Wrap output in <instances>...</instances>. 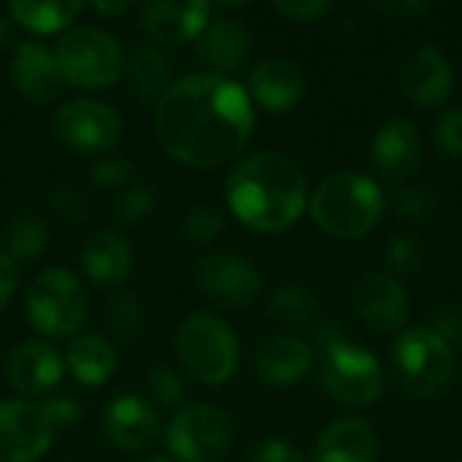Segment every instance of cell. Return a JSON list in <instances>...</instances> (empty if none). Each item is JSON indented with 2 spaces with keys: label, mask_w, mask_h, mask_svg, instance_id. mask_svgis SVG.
I'll return each mask as SVG.
<instances>
[{
  "label": "cell",
  "mask_w": 462,
  "mask_h": 462,
  "mask_svg": "<svg viewBox=\"0 0 462 462\" xmlns=\"http://www.w3.org/2000/svg\"><path fill=\"white\" fill-rule=\"evenodd\" d=\"M162 149L195 168L233 160L252 138L254 108L249 92L219 73H189L173 81L154 108Z\"/></svg>",
  "instance_id": "6da1fadb"
},
{
  "label": "cell",
  "mask_w": 462,
  "mask_h": 462,
  "mask_svg": "<svg viewBox=\"0 0 462 462\" xmlns=\"http://www.w3.org/2000/svg\"><path fill=\"white\" fill-rule=\"evenodd\" d=\"M225 195L238 222L257 233H282L292 227L309 206L306 176L282 152L244 157L230 171Z\"/></svg>",
  "instance_id": "7a4b0ae2"
},
{
  "label": "cell",
  "mask_w": 462,
  "mask_h": 462,
  "mask_svg": "<svg viewBox=\"0 0 462 462\" xmlns=\"http://www.w3.org/2000/svg\"><path fill=\"white\" fill-rule=\"evenodd\" d=\"M309 211L328 236L357 241L379 225L384 214V195L374 179L355 171H341L328 176L314 189Z\"/></svg>",
  "instance_id": "3957f363"
},
{
  "label": "cell",
  "mask_w": 462,
  "mask_h": 462,
  "mask_svg": "<svg viewBox=\"0 0 462 462\" xmlns=\"http://www.w3.org/2000/svg\"><path fill=\"white\" fill-rule=\"evenodd\" d=\"M181 365L203 384H225L238 368V338L214 314H192L176 330Z\"/></svg>",
  "instance_id": "277c9868"
},
{
  "label": "cell",
  "mask_w": 462,
  "mask_h": 462,
  "mask_svg": "<svg viewBox=\"0 0 462 462\" xmlns=\"http://www.w3.org/2000/svg\"><path fill=\"white\" fill-rule=\"evenodd\" d=\"M54 57L62 73V81L70 87L100 89L125 73V54L119 43L97 27H73L65 30L54 46Z\"/></svg>",
  "instance_id": "5b68a950"
},
{
  "label": "cell",
  "mask_w": 462,
  "mask_h": 462,
  "mask_svg": "<svg viewBox=\"0 0 462 462\" xmlns=\"http://www.w3.org/2000/svg\"><path fill=\"white\" fill-rule=\"evenodd\" d=\"M395 374L406 393L433 398L455 379V352L433 328L406 330L393 349Z\"/></svg>",
  "instance_id": "8992f818"
},
{
  "label": "cell",
  "mask_w": 462,
  "mask_h": 462,
  "mask_svg": "<svg viewBox=\"0 0 462 462\" xmlns=\"http://www.w3.org/2000/svg\"><path fill=\"white\" fill-rule=\"evenodd\" d=\"M27 317L49 338L73 336L87 319V295L81 282L65 268H49L27 290Z\"/></svg>",
  "instance_id": "52a82bcc"
},
{
  "label": "cell",
  "mask_w": 462,
  "mask_h": 462,
  "mask_svg": "<svg viewBox=\"0 0 462 462\" xmlns=\"http://www.w3.org/2000/svg\"><path fill=\"white\" fill-rule=\"evenodd\" d=\"M319 379L330 398L344 406H371L384 393V374L379 360L352 341L319 352Z\"/></svg>",
  "instance_id": "ba28073f"
},
{
  "label": "cell",
  "mask_w": 462,
  "mask_h": 462,
  "mask_svg": "<svg viewBox=\"0 0 462 462\" xmlns=\"http://www.w3.org/2000/svg\"><path fill=\"white\" fill-rule=\"evenodd\" d=\"M233 441V422L217 406H187L181 409L168 430L165 447L176 462H214L219 460Z\"/></svg>",
  "instance_id": "9c48e42d"
},
{
  "label": "cell",
  "mask_w": 462,
  "mask_h": 462,
  "mask_svg": "<svg viewBox=\"0 0 462 462\" xmlns=\"http://www.w3.org/2000/svg\"><path fill=\"white\" fill-rule=\"evenodd\" d=\"M54 138L79 152V154H100L116 146L122 135L119 114L100 100H68L51 114Z\"/></svg>",
  "instance_id": "30bf717a"
},
{
  "label": "cell",
  "mask_w": 462,
  "mask_h": 462,
  "mask_svg": "<svg viewBox=\"0 0 462 462\" xmlns=\"http://www.w3.org/2000/svg\"><path fill=\"white\" fill-rule=\"evenodd\" d=\"M54 441V428L30 401H0V462L41 460Z\"/></svg>",
  "instance_id": "8fae6325"
},
{
  "label": "cell",
  "mask_w": 462,
  "mask_h": 462,
  "mask_svg": "<svg viewBox=\"0 0 462 462\" xmlns=\"http://www.w3.org/2000/svg\"><path fill=\"white\" fill-rule=\"evenodd\" d=\"M198 282L203 292L222 306H249L260 287V271L252 260L236 252H211L198 268Z\"/></svg>",
  "instance_id": "7c38bea8"
},
{
  "label": "cell",
  "mask_w": 462,
  "mask_h": 462,
  "mask_svg": "<svg viewBox=\"0 0 462 462\" xmlns=\"http://www.w3.org/2000/svg\"><path fill=\"white\" fill-rule=\"evenodd\" d=\"M452 81H455L452 62L436 46L414 49L398 70V84L403 95L422 108L444 103L452 92Z\"/></svg>",
  "instance_id": "4fadbf2b"
},
{
  "label": "cell",
  "mask_w": 462,
  "mask_h": 462,
  "mask_svg": "<svg viewBox=\"0 0 462 462\" xmlns=\"http://www.w3.org/2000/svg\"><path fill=\"white\" fill-rule=\"evenodd\" d=\"M106 439L125 452L149 449L160 436V417L149 401L138 395H122L111 401L103 411Z\"/></svg>",
  "instance_id": "5bb4252c"
},
{
  "label": "cell",
  "mask_w": 462,
  "mask_h": 462,
  "mask_svg": "<svg viewBox=\"0 0 462 462\" xmlns=\"http://www.w3.org/2000/svg\"><path fill=\"white\" fill-rule=\"evenodd\" d=\"M211 19V5L200 0H154L141 8V24L157 43L195 41Z\"/></svg>",
  "instance_id": "9a60e30c"
},
{
  "label": "cell",
  "mask_w": 462,
  "mask_h": 462,
  "mask_svg": "<svg viewBox=\"0 0 462 462\" xmlns=\"http://www.w3.org/2000/svg\"><path fill=\"white\" fill-rule=\"evenodd\" d=\"M11 84L30 103H49L62 87L54 49L38 41H22L11 57Z\"/></svg>",
  "instance_id": "2e32d148"
},
{
  "label": "cell",
  "mask_w": 462,
  "mask_h": 462,
  "mask_svg": "<svg viewBox=\"0 0 462 462\" xmlns=\"http://www.w3.org/2000/svg\"><path fill=\"white\" fill-rule=\"evenodd\" d=\"M371 162L384 179H409L422 162V138L409 119H390L371 141Z\"/></svg>",
  "instance_id": "e0dca14e"
},
{
  "label": "cell",
  "mask_w": 462,
  "mask_h": 462,
  "mask_svg": "<svg viewBox=\"0 0 462 462\" xmlns=\"http://www.w3.org/2000/svg\"><path fill=\"white\" fill-rule=\"evenodd\" d=\"M357 314L382 333L401 330L409 317L406 287L393 273H368L355 290Z\"/></svg>",
  "instance_id": "ac0fdd59"
},
{
  "label": "cell",
  "mask_w": 462,
  "mask_h": 462,
  "mask_svg": "<svg viewBox=\"0 0 462 462\" xmlns=\"http://www.w3.org/2000/svg\"><path fill=\"white\" fill-rule=\"evenodd\" d=\"M249 95L265 111H290L306 95V76L287 57H265L249 76Z\"/></svg>",
  "instance_id": "d6986e66"
},
{
  "label": "cell",
  "mask_w": 462,
  "mask_h": 462,
  "mask_svg": "<svg viewBox=\"0 0 462 462\" xmlns=\"http://www.w3.org/2000/svg\"><path fill=\"white\" fill-rule=\"evenodd\" d=\"M62 355L43 341H24L11 352L8 379L22 395H43L62 382Z\"/></svg>",
  "instance_id": "ffe728a7"
},
{
  "label": "cell",
  "mask_w": 462,
  "mask_h": 462,
  "mask_svg": "<svg viewBox=\"0 0 462 462\" xmlns=\"http://www.w3.org/2000/svg\"><path fill=\"white\" fill-rule=\"evenodd\" d=\"M195 46H198L200 60L211 65L214 73L225 76V73L238 70L246 62L252 51V32L246 30L241 19L217 16V19H208L203 32L195 38Z\"/></svg>",
  "instance_id": "44dd1931"
},
{
  "label": "cell",
  "mask_w": 462,
  "mask_h": 462,
  "mask_svg": "<svg viewBox=\"0 0 462 462\" xmlns=\"http://www.w3.org/2000/svg\"><path fill=\"white\" fill-rule=\"evenodd\" d=\"M314 352L306 341L295 336H271L257 346L254 365L263 382L273 387L298 384L311 371Z\"/></svg>",
  "instance_id": "7402d4cb"
},
{
  "label": "cell",
  "mask_w": 462,
  "mask_h": 462,
  "mask_svg": "<svg viewBox=\"0 0 462 462\" xmlns=\"http://www.w3.org/2000/svg\"><path fill=\"white\" fill-rule=\"evenodd\" d=\"M376 430L357 417H346L325 428L314 447V462H376Z\"/></svg>",
  "instance_id": "603a6c76"
},
{
  "label": "cell",
  "mask_w": 462,
  "mask_h": 462,
  "mask_svg": "<svg viewBox=\"0 0 462 462\" xmlns=\"http://www.w3.org/2000/svg\"><path fill=\"white\" fill-rule=\"evenodd\" d=\"M130 265H133L130 244L111 230L95 233L81 252V268L97 287L122 284L130 273Z\"/></svg>",
  "instance_id": "cb8c5ba5"
},
{
  "label": "cell",
  "mask_w": 462,
  "mask_h": 462,
  "mask_svg": "<svg viewBox=\"0 0 462 462\" xmlns=\"http://www.w3.org/2000/svg\"><path fill=\"white\" fill-rule=\"evenodd\" d=\"M171 57L157 43H135L125 57V73L130 79V89L138 100L152 103L165 95L171 87Z\"/></svg>",
  "instance_id": "d4e9b609"
},
{
  "label": "cell",
  "mask_w": 462,
  "mask_h": 462,
  "mask_svg": "<svg viewBox=\"0 0 462 462\" xmlns=\"http://www.w3.org/2000/svg\"><path fill=\"white\" fill-rule=\"evenodd\" d=\"M65 365L70 371V376L79 384L87 387H97L106 384L114 376L116 368V352L114 346L100 338V336H81L76 338L68 352H65Z\"/></svg>",
  "instance_id": "484cf974"
},
{
  "label": "cell",
  "mask_w": 462,
  "mask_h": 462,
  "mask_svg": "<svg viewBox=\"0 0 462 462\" xmlns=\"http://www.w3.org/2000/svg\"><path fill=\"white\" fill-rule=\"evenodd\" d=\"M81 3L76 0H51V3H32V0H16L8 5L11 22L32 30V32H60L65 30L79 14Z\"/></svg>",
  "instance_id": "4316f807"
},
{
  "label": "cell",
  "mask_w": 462,
  "mask_h": 462,
  "mask_svg": "<svg viewBox=\"0 0 462 462\" xmlns=\"http://www.w3.org/2000/svg\"><path fill=\"white\" fill-rule=\"evenodd\" d=\"M49 246V227L43 219L32 217V214H24V217H16L5 233V257H11L14 263H27V260H35L46 252Z\"/></svg>",
  "instance_id": "83f0119b"
},
{
  "label": "cell",
  "mask_w": 462,
  "mask_h": 462,
  "mask_svg": "<svg viewBox=\"0 0 462 462\" xmlns=\"http://www.w3.org/2000/svg\"><path fill=\"white\" fill-rule=\"evenodd\" d=\"M268 311L276 319H282L287 325H298V328L311 325L319 317L317 298L309 290L298 287V284H287V287L276 290L273 298H271V303H268Z\"/></svg>",
  "instance_id": "f1b7e54d"
},
{
  "label": "cell",
  "mask_w": 462,
  "mask_h": 462,
  "mask_svg": "<svg viewBox=\"0 0 462 462\" xmlns=\"http://www.w3.org/2000/svg\"><path fill=\"white\" fill-rule=\"evenodd\" d=\"M106 325L119 338H135L143 325V309L133 295H116L106 306Z\"/></svg>",
  "instance_id": "f546056e"
},
{
  "label": "cell",
  "mask_w": 462,
  "mask_h": 462,
  "mask_svg": "<svg viewBox=\"0 0 462 462\" xmlns=\"http://www.w3.org/2000/svg\"><path fill=\"white\" fill-rule=\"evenodd\" d=\"M143 382H146L149 398H154V401H157L160 406H165V409L179 406V403L184 401V395H187L181 376H179L176 371H171L168 365H154V368H149V374H146Z\"/></svg>",
  "instance_id": "4dcf8cb0"
},
{
  "label": "cell",
  "mask_w": 462,
  "mask_h": 462,
  "mask_svg": "<svg viewBox=\"0 0 462 462\" xmlns=\"http://www.w3.org/2000/svg\"><path fill=\"white\" fill-rule=\"evenodd\" d=\"M395 208L403 219H428L439 208V192L425 184L403 187L395 198Z\"/></svg>",
  "instance_id": "1f68e13d"
},
{
  "label": "cell",
  "mask_w": 462,
  "mask_h": 462,
  "mask_svg": "<svg viewBox=\"0 0 462 462\" xmlns=\"http://www.w3.org/2000/svg\"><path fill=\"white\" fill-rule=\"evenodd\" d=\"M422 257H425V246H422V241L414 233L393 236V241L387 244V265L395 273L417 271L422 265Z\"/></svg>",
  "instance_id": "d6a6232c"
},
{
  "label": "cell",
  "mask_w": 462,
  "mask_h": 462,
  "mask_svg": "<svg viewBox=\"0 0 462 462\" xmlns=\"http://www.w3.org/2000/svg\"><path fill=\"white\" fill-rule=\"evenodd\" d=\"M133 176V165L125 160V157H116V154H106L100 157L92 168H89V179L92 184L103 187V189H116V187H125Z\"/></svg>",
  "instance_id": "836d02e7"
},
{
  "label": "cell",
  "mask_w": 462,
  "mask_h": 462,
  "mask_svg": "<svg viewBox=\"0 0 462 462\" xmlns=\"http://www.w3.org/2000/svg\"><path fill=\"white\" fill-rule=\"evenodd\" d=\"M154 206H157V192L152 187H146V184H135V187H130L122 195V200H119V217H122V222L135 225V222L146 219L154 211Z\"/></svg>",
  "instance_id": "e575fe53"
},
{
  "label": "cell",
  "mask_w": 462,
  "mask_h": 462,
  "mask_svg": "<svg viewBox=\"0 0 462 462\" xmlns=\"http://www.w3.org/2000/svg\"><path fill=\"white\" fill-rule=\"evenodd\" d=\"M222 227H225L222 214L217 208H208V206L192 208L184 219V233L192 241H211L217 233H222Z\"/></svg>",
  "instance_id": "d590c367"
},
{
  "label": "cell",
  "mask_w": 462,
  "mask_h": 462,
  "mask_svg": "<svg viewBox=\"0 0 462 462\" xmlns=\"http://www.w3.org/2000/svg\"><path fill=\"white\" fill-rule=\"evenodd\" d=\"M436 143L455 160H462V108H449L436 122Z\"/></svg>",
  "instance_id": "8d00e7d4"
},
{
  "label": "cell",
  "mask_w": 462,
  "mask_h": 462,
  "mask_svg": "<svg viewBox=\"0 0 462 462\" xmlns=\"http://www.w3.org/2000/svg\"><path fill=\"white\" fill-rule=\"evenodd\" d=\"M51 208L65 219H81L87 214V198L73 184H57L51 189Z\"/></svg>",
  "instance_id": "74e56055"
},
{
  "label": "cell",
  "mask_w": 462,
  "mask_h": 462,
  "mask_svg": "<svg viewBox=\"0 0 462 462\" xmlns=\"http://www.w3.org/2000/svg\"><path fill=\"white\" fill-rule=\"evenodd\" d=\"M252 462H303V455L284 439H268L252 452Z\"/></svg>",
  "instance_id": "f35d334b"
},
{
  "label": "cell",
  "mask_w": 462,
  "mask_h": 462,
  "mask_svg": "<svg viewBox=\"0 0 462 462\" xmlns=\"http://www.w3.org/2000/svg\"><path fill=\"white\" fill-rule=\"evenodd\" d=\"M38 406L46 414V420L51 422V428L73 425L81 417V409H79V403L73 398H49V401H43Z\"/></svg>",
  "instance_id": "ab89813d"
},
{
  "label": "cell",
  "mask_w": 462,
  "mask_h": 462,
  "mask_svg": "<svg viewBox=\"0 0 462 462\" xmlns=\"http://www.w3.org/2000/svg\"><path fill=\"white\" fill-rule=\"evenodd\" d=\"M330 5L325 0H303V3H276V11L292 22H311L322 16Z\"/></svg>",
  "instance_id": "60d3db41"
},
{
  "label": "cell",
  "mask_w": 462,
  "mask_h": 462,
  "mask_svg": "<svg viewBox=\"0 0 462 462\" xmlns=\"http://www.w3.org/2000/svg\"><path fill=\"white\" fill-rule=\"evenodd\" d=\"M433 330L447 341V346L449 349H455V346H460L462 344V314L457 311H444L439 319H436V325H433Z\"/></svg>",
  "instance_id": "b9f144b4"
},
{
  "label": "cell",
  "mask_w": 462,
  "mask_h": 462,
  "mask_svg": "<svg viewBox=\"0 0 462 462\" xmlns=\"http://www.w3.org/2000/svg\"><path fill=\"white\" fill-rule=\"evenodd\" d=\"M344 341H349V338H346V333L341 330L338 322H319L314 328V346L319 352H328V349H333V346H338Z\"/></svg>",
  "instance_id": "7bdbcfd3"
},
{
  "label": "cell",
  "mask_w": 462,
  "mask_h": 462,
  "mask_svg": "<svg viewBox=\"0 0 462 462\" xmlns=\"http://www.w3.org/2000/svg\"><path fill=\"white\" fill-rule=\"evenodd\" d=\"M14 290H16V263L5 257V252H0V314L8 306Z\"/></svg>",
  "instance_id": "ee69618b"
},
{
  "label": "cell",
  "mask_w": 462,
  "mask_h": 462,
  "mask_svg": "<svg viewBox=\"0 0 462 462\" xmlns=\"http://www.w3.org/2000/svg\"><path fill=\"white\" fill-rule=\"evenodd\" d=\"M92 8L103 16H116L130 8V3H92Z\"/></svg>",
  "instance_id": "f6af8a7d"
},
{
  "label": "cell",
  "mask_w": 462,
  "mask_h": 462,
  "mask_svg": "<svg viewBox=\"0 0 462 462\" xmlns=\"http://www.w3.org/2000/svg\"><path fill=\"white\" fill-rule=\"evenodd\" d=\"M8 41H11V19L0 14V51L8 46Z\"/></svg>",
  "instance_id": "bcb514c9"
},
{
  "label": "cell",
  "mask_w": 462,
  "mask_h": 462,
  "mask_svg": "<svg viewBox=\"0 0 462 462\" xmlns=\"http://www.w3.org/2000/svg\"><path fill=\"white\" fill-rule=\"evenodd\" d=\"M143 462H176V460H171V457H149V460H143Z\"/></svg>",
  "instance_id": "7dc6e473"
}]
</instances>
